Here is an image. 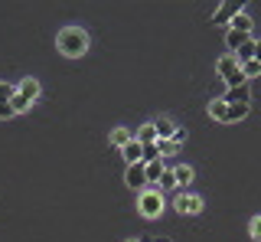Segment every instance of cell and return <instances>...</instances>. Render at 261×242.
Instances as JSON below:
<instances>
[{"instance_id": "22", "label": "cell", "mask_w": 261, "mask_h": 242, "mask_svg": "<svg viewBox=\"0 0 261 242\" xmlns=\"http://www.w3.org/2000/svg\"><path fill=\"white\" fill-rule=\"evenodd\" d=\"M160 187H163V190H173V187H176V177H173V171H163V177H160Z\"/></svg>"}, {"instance_id": "14", "label": "cell", "mask_w": 261, "mask_h": 242, "mask_svg": "<svg viewBox=\"0 0 261 242\" xmlns=\"http://www.w3.org/2000/svg\"><path fill=\"white\" fill-rule=\"evenodd\" d=\"M228 30H235V33H248V30H251V17H248V13H239V17H235L232 23H228Z\"/></svg>"}, {"instance_id": "25", "label": "cell", "mask_w": 261, "mask_h": 242, "mask_svg": "<svg viewBox=\"0 0 261 242\" xmlns=\"http://www.w3.org/2000/svg\"><path fill=\"white\" fill-rule=\"evenodd\" d=\"M30 108V102H23L20 95H13V111H27Z\"/></svg>"}, {"instance_id": "6", "label": "cell", "mask_w": 261, "mask_h": 242, "mask_svg": "<svg viewBox=\"0 0 261 242\" xmlns=\"http://www.w3.org/2000/svg\"><path fill=\"white\" fill-rule=\"evenodd\" d=\"M222 102H225V105H251V92H248V85H235V88H228Z\"/></svg>"}, {"instance_id": "20", "label": "cell", "mask_w": 261, "mask_h": 242, "mask_svg": "<svg viewBox=\"0 0 261 242\" xmlns=\"http://www.w3.org/2000/svg\"><path fill=\"white\" fill-rule=\"evenodd\" d=\"M248 115V105H228V121H242Z\"/></svg>"}, {"instance_id": "13", "label": "cell", "mask_w": 261, "mask_h": 242, "mask_svg": "<svg viewBox=\"0 0 261 242\" xmlns=\"http://www.w3.org/2000/svg\"><path fill=\"white\" fill-rule=\"evenodd\" d=\"M251 39V33H235V30H228V36H225V43H228V50L232 53H239L245 43Z\"/></svg>"}, {"instance_id": "5", "label": "cell", "mask_w": 261, "mask_h": 242, "mask_svg": "<svg viewBox=\"0 0 261 242\" xmlns=\"http://www.w3.org/2000/svg\"><path fill=\"white\" fill-rule=\"evenodd\" d=\"M239 13H242V4H232V0H225V4L219 7L216 13H212V20H216V23H232Z\"/></svg>"}, {"instance_id": "27", "label": "cell", "mask_w": 261, "mask_h": 242, "mask_svg": "<svg viewBox=\"0 0 261 242\" xmlns=\"http://www.w3.org/2000/svg\"><path fill=\"white\" fill-rule=\"evenodd\" d=\"M127 242H141V239H127Z\"/></svg>"}, {"instance_id": "19", "label": "cell", "mask_w": 261, "mask_h": 242, "mask_svg": "<svg viewBox=\"0 0 261 242\" xmlns=\"http://www.w3.org/2000/svg\"><path fill=\"white\" fill-rule=\"evenodd\" d=\"M242 76H245V79H255V76H261V62H258V59L242 62Z\"/></svg>"}, {"instance_id": "8", "label": "cell", "mask_w": 261, "mask_h": 242, "mask_svg": "<svg viewBox=\"0 0 261 242\" xmlns=\"http://www.w3.org/2000/svg\"><path fill=\"white\" fill-rule=\"evenodd\" d=\"M124 180H127V187H150V183H147V171H144V164H130V167H127V174H124Z\"/></svg>"}, {"instance_id": "24", "label": "cell", "mask_w": 261, "mask_h": 242, "mask_svg": "<svg viewBox=\"0 0 261 242\" xmlns=\"http://www.w3.org/2000/svg\"><path fill=\"white\" fill-rule=\"evenodd\" d=\"M251 239H261V216H255V220H251Z\"/></svg>"}, {"instance_id": "26", "label": "cell", "mask_w": 261, "mask_h": 242, "mask_svg": "<svg viewBox=\"0 0 261 242\" xmlns=\"http://www.w3.org/2000/svg\"><path fill=\"white\" fill-rule=\"evenodd\" d=\"M255 59L261 62V39H255Z\"/></svg>"}, {"instance_id": "21", "label": "cell", "mask_w": 261, "mask_h": 242, "mask_svg": "<svg viewBox=\"0 0 261 242\" xmlns=\"http://www.w3.org/2000/svg\"><path fill=\"white\" fill-rule=\"evenodd\" d=\"M150 160H160L157 144H144V164H150Z\"/></svg>"}, {"instance_id": "1", "label": "cell", "mask_w": 261, "mask_h": 242, "mask_svg": "<svg viewBox=\"0 0 261 242\" xmlns=\"http://www.w3.org/2000/svg\"><path fill=\"white\" fill-rule=\"evenodd\" d=\"M56 46H59L62 56H69V59H79V56H85L88 50V33L79 27H65L59 36H56Z\"/></svg>"}, {"instance_id": "17", "label": "cell", "mask_w": 261, "mask_h": 242, "mask_svg": "<svg viewBox=\"0 0 261 242\" xmlns=\"http://www.w3.org/2000/svg\"><path fill=\"white\" fill-rule=\"evenodd\" d=\"M173 177H176V187H186V183L193 180V171L186 164H179V167H173Z\"/></svg>"}, {"instance_id": "4", "label": "cell", "mask_w": 261, "mask_h": 242, "mask_svg": "<svg viewBox=\"0 0 261 242\" xmlns=\"http://www.w3.org/2000/svg\"><path fill=\"white\" fill-rule=\"evenodd\" d=\"M13 95H16V85L10 82H0V118H13Z\"/></svg>"}, {"instance_id": "2", "label": "cell", "mask_w": 261, "mask_h": 242, "mask_svg": "<svg viewBox=\"0 0 261 242\" xmlns=\"http://www.w3.org/2000/svg\"><path fill=\"white\" fill-rule=\"evenodd\" d=\"M216 72H219V79H222V82H228V88L248 85V79L242 76V66H239V59H235V56H222V59L216 62Z\"/></svg>"}, {"instance_id": "10", "label": "cell", "mask_w": 261, "mask_h": 242, "mask_svg": "<svg viewBox=\"0 0 261 242\" xmlns=\"http://www.w3.org/2000/svg\"><path fill=\"white\" fill-rule=\"evenodd\" d=\"M124 160H127V167L130 164H144V144L141 141H130V144H124Z\"/></svg>"}, {"instance_id": "7", "label": "cell", "mask_w": 261, "mask_h": 242, "mask_svg": "<svg viewBox=\"0 0 261 242\" xmlns=\"http://www.w3.org/2000/svg\"><path fill=\"white\" fill-rule=\"evenodd\" d=\"M16 95H20V99L23 102H36L39 99V82H36V79H23V82L20 85H16Z\"/></svg>"}, {"instance_id": "11", "label": "cell", "mask_w": 261, "mask_h": 242, "mask_svg": "<svg viewBox=\"0 0 261 242\" xmlns=\"http://www.w3.org/2000/svg\"><path fill=\"white\" fill-rule=\"evenodd\" d=\"M202 200L199 197H176V213H199Z\"/></svg>"}, {"instance_id": "12", "label": "cell", "mask_w": 261, "mask_h": 242, "mask_svg": "<svg viewBox=\"0 0 261 242\" xmlns=\"http://www.w3.org/2000/svg\"><path fill=\"white\" fill-rule=\"evenodd\" d=\"M144 171H147V183H160V177H163V171H167V164H163V157H160V160L144 164Z\"/></svg>"}, {"instance_id": "3", "label": "cell", "mask_w": 261, "mask_h": 242, "mask_svg": "<svg viewBox=\"0 0 261 242\" xmlns=\"http://www.w3.org/2000/svg\"><path fill=\"white\" fill-rule=\"evenodd\" d=\"M141 213H144V216H150V220L163 213V200H160V193H157V190H144V193H141Z\"/></svg>"}, {"instance_id": "23", "label": "cell", "mask_w": 261, "mask_h": 242, "mask_svg": "<svg viewBox=\"0 0 261 242\" xmlns=\"http://www.w3.org/2000/svg\"><path fill=\"white\" fill-rule=\"evenodd\" d=\"M176 148H179V144H173V141H157V151H160V154H176Z\"/></svg>"}, {"instance_id": "18", "label": "cell", "mask_w": 261, "mask_h": 242, "mask_svg": "<svg viewBox=\"0 0 261 242\" xmlns=\"http://www.w3.org/2000/svg\"><path fill=\"white\" fill-rule=\"evenodd\" d=\"M134 141H141V144H157V131H153V125H144L141 131H137Z\"/></svg>"}, {"instance_id": "16", "label": "cell", "mask_w": 261, "mask_h": 242, "mask_svg": "<svg viewBox=\"0 0 261 242\" xmlns=\"http://www.w3.org/2000/svg\"><path fill=\"white\" fill-rule=\"evenodd\" d=\"M209 115L216 118V121H228V105H225L222 99H219V102H212V105H209Z\"/></svg>"}, {"instance_id": "15", "label": "cell", "mask_w": 261, "mask_h": 242, "mask_svg": "<svg viewBox=\"0 0 261 242\" xmlns=\"http://www.w3.org/2000/svg\"><path fill=\"white\" fill-rule=\"evenodd\" d=\"M130 141H134V138H130L127 128H114V131H111V144H114V148H124V144H130Z\"/></svg>"}, {"instance_id": "9", "label": "cell", "mask_w": 261, "mask_h": 242, "mask_svg": "<svg viewBox=\"0 0 261 242\" xmlns=\"http://www.w3.org/2000/svg\"><path fill=\"white\" fill-rule=\"evenodd\" d=\"M153 131H157V141H173V138H176V125H173L170 118H157Z\"/></svg>"}]
</instances>
